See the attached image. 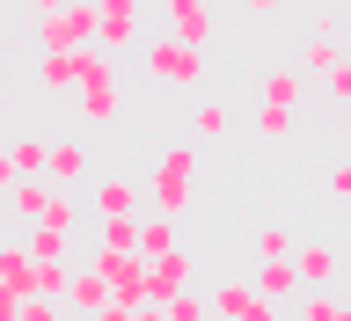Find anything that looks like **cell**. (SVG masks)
Instances as JSON below:
<instances>
[{"label":"cell","instance_id":"obj_27","mask_svg":"<svg viewBox=\"0 0 351 321\" xmlns=\"http://www.w3.org/2000/svg\"><path fill=\"white\" fill-rule=\"evenodd\" d=\"M132 321H161V307H132Z\"/></svg>","mask_w":351,"mask_h":321},{"label":"cell","instance_id":"obj_18","mask_svg":"<svg viewBox=\"0 0 351 321\" xmlns=\"http://www.w3.org/2000/svg\"><path fill=\"white\" fill-rule=\"evenodd\" d=\"M293 256V227H285V219H263L256 227V263H285Z\"/></svg>","mask_w":351,"mask_h":321},{"label":"cell","instance_id":"obj_11","mask_svg":"<svg viewBox=\"0 0 351 321\" xmlns=\"http://www.w3.org/2000/svg\"><path fill=\"white\" fill-rule=\"evenodd\" d=\"M176 292H191V256H183V248L161 256V263H147V307H169Z\"/></svg>","mask_w":351,"mask_h":321},{"label":"cell","instance_id":"obj_23","mask_svg":"<svg viewBox=\"0 0 351 321\" xmlns=\"http://www.w3.org/2000/svg\"><path fill=\"white\" fill-rule=\"evenodd\" d=\"M161 321H205V292H197V285H191V292H176V300L161 307Z\"/></svg>","mask_w":351,"mask_h":321},{"label":"cell","instance_id":"obj_22","mask_svg":"<svg viewBox=\"0 0 351 321\" xmlns=\"http://www.w3.org/2000/svg\"><path fill=\"white\" fill-rule=\"evenodd\" d=\"M293 131V110H278V103H256V139H285Z\"/></svg>","mask_w":351,"mask_h":321},{"label":"cell","instance_id":"obj_19","mask_svg":"<svg viewBox=\"0 0 351 321\" xmlns=\"http://www.w3.org/2000/svg\"><path fill=\"white\" fill-rule=\"evenodd\" d=\"M300 321H351V307L337 292H300Z\"/></svg>","mask_w":351,"mask_h":321},{"label":"cell","instance_id":"obj_9","mask_svg":"<svg viewBox=\"0 0 351 321\" xmlns=\"http://www.w3.org/2000/svg\"><path fill=\"white\" fill-rule=\"evenodd\" d=\"M293 73H300V88H307V81H337V73H344V44H337V15H322V29H315V37L300 44V66H293Z\"/></svg>","mask_w":351,"mask_h":321},{"label":"cell","instance_id":"obj_16","mask_svg":"<svg viewBox=\"0 0 351 321\" xmlns=\"http://www.w3.org/2000/svg\"><path fill=\"white\" fill-rule=\"evenodd\" d=\"M0 153H8V168H15V183L44 175V139H37V131H15V146H0Z\"/></svg>","mask_w":351,"mask_h":321},{"label":"cell","instance_id":"obj_6","mask_svg":"<svg viewBox=\"0 0 351 321\" xmlns=\"http://www.w3.org/2000/svg\"><path fill=\"white\" fill-rule=\"evenodd\" d=\"M88 168H95V146H88L81 131H66V139H44V183H51V190L73 197V183H88Z\"/></svg>","mask_w":351,"mask_h":321},{"label":"cell","instance_id":"obj_30","mask_svg":"<svg viewBox=\"0 0 351 321\" xmlns=\"http://www.w3.org/2000/svg\"><path fill=\"white\" fill-rule=\"evenodd\" d=\"M59 321H73V314H59Z\"/></svg>","mask_w":351,"mask_h":321},{"label":"cell","instance_id":"obj_21","mask_svg":"<svg viewBox=\"0 0 351 321\" xmlns=\"http://www.w3.org/2000/svg\"><path fill=\"white\" fill-rule=\"evenodd\" d=\"M37 88L44 95H66V88H73V51H66V59H37Z\"/></svg>","mask_w":351,"mask_h":321},{"label":"cell","instance_id":"obj_3","mask_svg":"<svg viewBox=\"0 0 351 321\" xmlns=\"http://www.w3.org/2000/svg\"><path fill=\"white\" fill-rule=\"evenodd\" d=\"M29 37H37L44 59H66V51H88V8L81 0H44L29 15Z\"/></svg>","mask_w":351,"mask_h":321},{"label":"cell","instance_id":"obj_5","mask_svg":"<svg viewBox=\"0 0 351 321\" xmlns=\"http://www.w3.org/2000/svg\"><path fill=\"white\" fill-rule=\"evenodd\" d=\"M132 37H139V0H95L88 8V51L117 59V51H132Z\"/></svg>","mask_w":351,"mask_h":321},{"label":"cell","instance_id":"obj_17","mask_svg":"<svg viewBox=\"0 0 351 321\" xmlns=\"http://www.w3.org/2000/svg\"><path fill=\"white\" fill-rule=\"evenodd\" d=\"M256 95H263V103H278V110H293V103H300V73H293V66H271V73L256 81Z\"/></svg>","mask_w":351,"mask_h":321},{"label":"cell","instance_id":"obj_29","mask_svg":"<svg viewBox=\"0 0 351 321\" xmlns=\"http://www.w3.org/2000/svg\"><path fill=\"white\" fill-rule=\"evenodd\" d=\"M0 66H8V51H0Z\"/></svg>","mask_w":351,"mask_h":321},{"label":"cell","instance_id":"obj_26","mask_svg":"<svg viewBox=\"0 0 351 321\" xmlns=\"http://www.w3.org/2000/svg\"><path fill=\"white\" fill-rule=\"evenodd\" d=\"M88 321H132V307H103V314H88Z\"/></svg>","mask_w":351,"mask_h":321},{"label":"cell","instance_id":"obj_1","mask_svg":"<svg viewBox=\"0 0 351 321\" xmlns=\"http://www.w3.org/2000/svg\"><path fill=\"white\" fill-rule=\"evenodd\" d=\"M73 110H81V125H117L125 117V88H117V66L103 59V51H73Z\"/></svg>","mask_w":351,"mask_h":321},{"label":"cell","instance_id":"obj_2","mask_svg":"<svg viewBox=\"0 0 351 321\" xmlns=\"http://www.w3.org/2000/svg\"><path fill=\"white\" fill-rule=\"evenodd\" d=\"M147 190H154V219H183V212H191V190H197V146H191V139L161 146Z\"/></svg>","mask_w":351,"mask_h":321},{"label":"cell","instance_id":"obj_14","mask_svg":"<svg viewBox=\"0 0 351 321\" xmlns=\"http://www.w3.org/2000/svg\"><path fill=\"white\" fill-rule=\"evenodd\" d=\"M132 256H139V263L176 256V219H139V234H132Z\"/></svg>","mask_w":351,"mask_h":321},{"label":"cell","instance_id":"obj_12","mask_svg":"<svg viewBox=\"0 0 351 321\" xmlns=\"http://www.w3.org/2000/svg\"><path fill=\"white\" fill-rule=\"evenodd\" d=\"M15 248L29 263H66L73 256V234H59V227H15Z\"/></svg>","mask_w":351,"mask_h":321},{"label":"cell","instance_id":"obj_15","mask_svg":"<svg viewBox=\"0 0 351 321\" xmlns=\"http://www.w3.org/2000/svg\"><path fill=\"white\" fill-rule=\"evenodd\" d=\"M249 292H256L263 307H278V300H293L300 285H293V270H285V263H256V278H249Z\"/></svg>","mask_w":351,"mask_h":321},{"label":"cell","instance_id":"obj_20","mask_svg":"<svg viewBox=\"0 0 351 321\" xmlns=\"http://www.w3.org/2000/svg\"><path fill=\"white\" fill-rule=\"evenodd\" d=\"M227 125H234V117H227V103H213V95H205V103L191 110V131H197V139H219Z\"/></svg>","mask_w":351,"mask_h":321},{"label":"cell","instance_id":"obj_24","mask_svg":"<svg viewBox=\"0 0 351 321\" xmlns=\"http://www.w3.org/2000/svg\"><path fill=\"white\" fill-rule=\"evenodd\" d=\"M15 321H59V307H51V300H22Z\"/></svg>","mask_w":351,"mask_h":321},{"label":"cell","instance_id":"obj_28","mask_svg":"<svg viewBox=\"0 0 351 321\" xmlns=\"http://www.w3.org/2000/svg\"><path fill=\"white\" fill-rule=\"evenodd\" d=\"M8 183H15V168H8V153H0V190H8Z\"/></svg>","mask_w":351,"mask_h":321},{"label":"cell","instance_id":"obj_13","mask_svg":"<svg viewBox=\"0 0 351 321\" xmlns=\"http://www.w3.org/2000/svg\"><path fill=\"white\" fill-rule=\"evenodd\" d=\"M132 197H139V183H132V175H103L88 205H95V219H132Z\"/></svg>","mask_w":351,"mask_h":321},{"label":"cell","instance_id":"obj_7","mask_svg":"<svg viewBox=\"0 0 351 321\" xmlns=\"http://www.w3.org/2000/svg\"><path fill=\"white\" fill-rule=\"evenodd\" d=\"M285 270H293V285H300V292H337V270H344V256H337L329 241H293Z\"/></svg>","mask_w":351,"mask_h":321},{"label":"cell","instance_id":"obj_25","mask_svg":"<svg viewBox=\"0 0 351 321\" xmlns=\"http://www.w3.org/2000/svg\"><path fill=\"white\" fill-rule=\"evenodd\" d=\"M329 197H337V205L351 197V168H344V161H329Z\"/></svg>","mask_w":351,"mask_h":321},{"label":"cell","instance_id":"obj_8","mask_svg":"<svg viewBox=\"0 0 351 321\" xmlns=\"http://www.w3.org/2000/svg\"><path fill=\"white\" fill-rule=\"evenodd\" d=\"M205 321H278V307H263L249 292V278H219L205 292Z\"/></svg>","mask_w":351,"mask_h":321},{"label":"cell","instance_id":"obj_4","mask_svg":"<svg viewBox=\"0 0 351 321\" xmlns=\"http://www.w3.org/2000/svg\"><path fill=\"white\" fill-rule=\"evenodd\" d=\"M139 73H147L154 88H183V95H191V88L205 81V51H183V44H169V37H147L139 44Z\"/></svg>","mask_w":351,"mask_h":321},{"label":"cell","instance_id":"obj_10","mask_svg":"<svg viewBox=\"0 0 351 321\" xmlns=\"http://www.w3.org/2000/svg\"><path fill=\"white\" fill-rule=\"evenodd\" d=\"M161 15H169V44H183V51H205L213 44V8L205 0H169Z\"/></svg>","mask_w":351,"mask_h":321}]
</instances>
